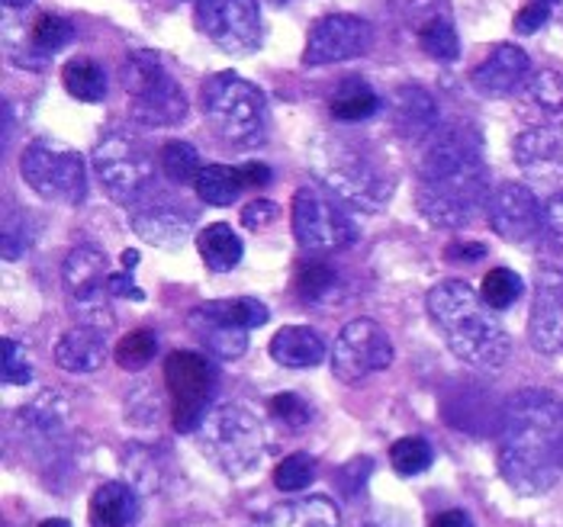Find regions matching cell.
I'll return each instance as SVG.
<instances>
[{"label": "cell", "mask_w": 563, "mask_h": 527, "mask_svg": "<svg viewBox=\"0 0 563 527\" xmlns=\"http://www.w3.org/2000/svg\"><path fill=\"white\" fill-rule=\"evenodd\" d=\"M197 197L210 206H229L239 200V193L245 190V180L239 168H229V165H207L197 183H194Z\"/></svg>", "instance_id": "f546056e"}, {"label": "cell", "mask_w": 563, "mask_h": 527, "mask_svg": "<svg viewBox=\"0 0 563 527\" xmlns=\"http://www.w3.org/2000/svg\"><path fill=\"white\" fill-rule=\"evenodd\" d=\"M426 309L448 351L457 360L477 370H499L509 360L512 341L496 318V309L486 306V300L464 280H444L432 287Z\"/></svg>", "instance_id": "3957f363"}, {"label": "cell", "mask_w": 563, "mask_h": 527, "mask_svg": "<svg viewBox=\"0 0 563 527\" xmlns=\"http://www.w3.org/2000/svg\"><path fill=\"white\" fill-rule=\"evenodd\" d=\"M62 81L65 90L75 97V100H85V103H100L107 97V75L97 61L90 58H71L62 71Z\"/></svg>", "instance_id": "1f68e13d"}, {"label": "cell", "mask_w": 563, "mask_h": 527, "mask_svg": "<svg viewBox=\"0 0 563 527\" xmlns=\"http://www.w3.org/2000/svg\"><path fill=\"white\" fill-rule=\"evenodd\" d=\"M531 345L541 354L563 351V270L541 264L534 270V303L528 315Z\"/></svg>", "instance_id": "2e32d148"}, {"label": "cell", "mask_w": 563, "mask_h": 527, "mask_svg": "<svg viewBox=\"0 0 563 527\" xmlns=\"http://www.w3.org/2000/svg\"><path fill=\"white\" fill-rule=\"evenodd\" d=\"M93 168H97L103 190L117 203L139 200L145 193V187L152 183V171H155L148 148L130 132L103 135L93 148Z\"/></svg>", "instance_id": "ba28073f"}, {"label": "cell", "mask_w": 563, "mask_h": 527, "mask_svg": "<svg viewBox=\"0 0 563 527\" xmlns=\"http://www.w3.org/2000/svg\"><path fill=\"white\" fill-rule=\"evenodd\" d=\"M339 508L325 495H309L300 502L277 505L271 512V527H339Z\"/></svg>", "instance_id": "4316f807"}, {"label": "cell", "mask_w": 563, "mask_h": 527, "mask_svg": "<svg viewBox=\"0 0 563 527\" xmlns=\"http://www.w3.org/2000/svg\"><path fill=\"white\" fill-rule=\"evenodd\" d=\"M165 380L172 390L174 408L172 422L174 431L190 435L200 431L203 418L210 415V395H213V367L203 354L197 351H174L165 360Z\"/></svg>", "instance_id": "9c48e42d"}, {"label": "cell", "mask_w": 563, "mask_h": 527, "mask_svg": "<svg viewBox=\"0 0 563 527\" xmlns=\"http://www.w3.org/2000/svg\"><path fill=\"white\" fill-rule=\"evenodd\" d=\"M3 3H7V7H26L30 0H3Z\"/></svg>", "instance_id": "f5cc1de1"}, {"label": "cell", "mask_w": 563, "mask_h": 527, "mask_svg": "<svg viewBox=\"0 0 563 527\" xmlns=\"http://www.w3.org/2000/svg\"><path fill=\"white\" fill-rule=\"evenodd\" d=\"M190 332L200 338L203 348L222 357V360H239L242 354L249 351V328L235 325L222 303H203L187 315Z\"/></svg>", "instance_id": "ffe728a7"}, {"label": "cell", "mask_w": 563, "mask_h": 527, "mask_svg": "<svg viewBox=\"0 0 563 527\" xmlns=\"http://www.w3.org/2000/svg\"><path fill=\"white\" fill-rule=\"evenodd\" d=\"M409 26L416 30V40L426 55H432L438 61H454L461 55V40L451 23L448 0H412Z\"/></svg>", "instance_id": "ac0fdd59"}, {"label": "cell", "mask_w": 563, "mask_h": 527, "mask_svg": "<svg viewBox=\"0 0 563 527\" xmlns=\"http://www.w3.org/2000/svg\"><path fill=\"white\" fill-rule=\"evenodd\" d=\"M548 13H551V7H544V3H528V7H521L519 13H516V33L521 36H531V33H538L544 23H548Z\"/></svg>", "instance_id": "7bdbcfd3"}, {"label": "cell", "mask_w": 563, "mask_h": 527, "mask_svg": "<svg viewBox=\"0 0 563 527\" xmlns=\"http://www.w3.org/2000/svg\"><path fill=\"white\" fill-rule=\"evenodd\" d=\"M516 161L534 183L563 187V123L521 132L516 138Z\"/></svg>", "instance_id": "e0dca14e"}, {"label": "cell", "mask_w": 563, "mask_h": 527, "mask_svg": "<svg viewBox=\"0 0 563 527\" xmlns=\"http://www.w3.org/2000/svg\"><path fill=\"white\" fill-rule=\"evenodd\" d=\"M271 357L280 367L306 370V367H316V363L325 360V341L306 325H284L271 338Z\"/></svg>", "instance_id": "d4e9b609"}, {"label": "cell", "mask_w": 563, "mask_h": 527, "mask_svg": "<svg viewBox=\"0 0 563 527\" xmlns=\"http://www.w3.org/2000/svg\"><path fill=\"white\" fill-rule=\"evenodd\" d=\"M544 225L554 238L563 242V193H554L548 203H544Z\"/></svg>", "instance_id": "bcb514c9"}, {"label": "cell", "mask_w": 563, "mask_h": 527, "mask_svg": "<svg viewBox=\"0 0 563 527\" xmlns=\"http://www.w3.org/2000/svg\"><path fill=\"white\" fill-rule=\"evenodd\" d=\"M197 248H200V258L210 270L225 273L232 270L235 264L242 261V238L225 225V222H213L200 232L197 238Z\"/></svg>", "instance_id": "83f0119b"}, {"label": "cell", "mask_w": 563, "mask_h": 527, "mask_svg": "<svg viewBox=\"0 0 563 527\" xmlns=\"http://www.w3.org/2000/svg\"><path fill=\"white\" fill-rule=\"evenodd\" d=\"M444 258H448V261H461V264L483 261V258H486V245H479V242H457V245H448Z\"/></svg>", "instance_id": "f6af8a7d"}, {"label": "cell", "mask_w": 563, "mask_h": 527, "mask_svg": "<svg viewBox=\"0 0 563 527\" xmlns=\"http://www.w3.org/2000/svg\"><path fill=\"white\" fill-rule=\"evenodd\" d=\"M528 90L541 110H548V113H561L563 110V78L558 71H538Z\"/></svg>", "instance_id": "f35d334b"}, {"label": "cell", "mask_w": 563, "mask_h": 527, "mask_svg": "<svg viewBox=\"0 0 563 527\" xmlns=\"http://www.w3.org/2000/svg\"><path fill=\"white\" fill-rule=\"evenodd\" d=\"M390 463L399 476H419L432 467V444L426 438H402L390 447Z\"/></svg>", "instance_id": "e575fe53"}, {"label": "cell", "mask_w": 563, "mask_h": 527, "mask_svg": "<svg viewBox=\"0 0 563 527\" xmlns=\"http://www.w3.org/2000/svg\"><path fill=\"white\" fill-rule=\"evenodd\" d=\"M239 171H242V180H245V187H267V183H271V168H267V165H261V161L242 165Z\"/></svg>", "instance_id": "c3c4849f"}, {"label": "cell", "mask_w": 563, "mask_h": 527, "mask_svg": "<svg viewBox=\"0 0 563 527\" xmlns=\"http://www.w3.org/2000/svg\"><path fill=\"white\" fill-rule=\"evenodd\" d=\"M62 280H65V293H68L75 312L90 328L103 332L113 322V315L107 309V293H110L107 255L93 245L71 248L65 264H62Z\"/></svg>", "instance_id": "30bf717a"}, {"label": "cell", "mask_w": 563, "mask_h": 527, "mask_svg": "<svg viewBox=\"0 0 563 527\" xmlns=\"http://www.w3.org/2000/svg\"><path fill=\"white\" fill-rule=\"evenodd\" d=\"M486 210H489V222H493L496 235L512 242V245H531L548 228L544 225V206L521 183H503L489 197Z\"/></svg>", "instance_id": "9a60e30c"}, {"label": "cell", "mask_w": 563, "mask_h": 527, "mask_svg": "<svg viewBox=\"0 0 563 527\" xmlns=\"http://www.w3.org/2000/svg\"><path fill=\"white\" fill-rule=\"evenodd\" d=\"M203 113L210 130L235 148H255L267 135V103L252 81L222 71L203 88Z\"/></svg>", "instance_id": "5b68a950"}, {"label": "cell", "mask_w": 563, "mask_h": 527, "mask_svg": "<svg viewBox=\"0 0 563 527\" xmlns=\"http://www.w3.org/2000/svg\"><path fill=\"white\" fill-rule=\"evenodd\" d=\"M110 293L113 296H123V300H145V293L132 283L130 273H110Z\"/></svg>", "instance_id": "7dc6e473"}, {"label": "cell", "mask_w": 563, "mask_h": 527, "mask_svg": "<svg viewBox=\"0 0 563 527\" xmlns=\"http://www.w3.org/2000/svg\"><path fill=\"white\" fill-rule=\"evenodd\" d=\"M563 402L548 390H519L499 422V473L519 495H541L561 480Z\"/></svg>", "instance_id": "7a4b0ae2"}, {"label": "cell", "mask_w": 563, "mask_h": 527, "mask_svg": "<svg viewBox=\"0 0 563 527\" xmlns=\"http://www.w3.org/2000/svg\"><path fill=\"white\" fill-rule=\"evenodd\" d=\"M30 380H33V367H30L26 351L13 338H3V383L26 386Z\"/></svg>", "instance_id": "ab89813d"}, {"label": "cell", "mask_w": 563, "mask_h": 527, "mask_svg": "<svg viewBox=\"0 0 563 527\" xmlns=\"http://www.w3.org/2000/svg\"><path fill=\"white\" fill-rule=\"evenodd\" d=\"M132 228L142 242L155 248H180L194 235V216L177 206H148L135 213Z\"/></svg>", "instance_id": "603a6c76"}, {"label": "cell", "mask_w": 563, "mask_h": 527, "mask_svg": "<svg viewBox=\"0 0 563 527\" xmlns=\"http://www.w3.org/2000/svg\"><path fill=\"white\" fill-rule=\"evenodd\" d=\"M486 183L479 132L467 123L444 126L429 138L419 161V213L441 228L467 225L486 200Z\"/></svg>", "instance_id": "6da1fadb"}, {"label": "cell", "mask_w": 563, "mask_h": 527, "mask_svg": "<svg viewBox=\"0 0 563 527\" xmlns=\"http://www.w3.org/2000/svg\"><path fill=\"white\" fill-rule=\"evenodd\" d=\"M264 425L242 405H219L200 425V447L229 476L252 473L264 457Z\"/></svg>", "instance_id": "8992f818"}, {"label": "cell", "mask_w": 563, "mask_h": 527, "mask_svg": "<svg viewBox=\"0 0 563 527\" xmlns=\"http://www.w3.org/2000/svg\"><path fill=\"white\" fill-rule=\"evenodd\" d=\"M123 264H126V267H135V264H139V255H135V251H126V258H123Z\"/></svg>", "instance_id": "816d5d0a"}, {"label": "cell", "mask_w": 563, "mask_h": 527, "mask_svg": "<svg viewBox=\"0 0 563 527\" xmlns=\"http://www.w3.org/2000/svg\"><path fill=\"white\" fill-rule=\"evenodd\" d=\"M531 75V58L528 52L519 45H496L489 52L486 61H479L471 75L474 88L486 97H506L512 90H519L525 85V78Z\"/></svg>", "instance_id": "44dd1931"}, {"label": "cell", "mask_w": 563, "mask_h": 527, "mask_svg": "<svg viewBox=\"0 0 563 527\" xmlns=\"http://www.w3.org/2000/svg\"><path fill=\"white\" fill-rule=\"evenodd\" d=\"M40 527H71V525H68L65 518H48V522H43Z\"/></svg>", "instance_id": "f907efd6"}, {"label": "cell", "mask_w": 563, "mask_h": 527, "mask_svg": "<svg viewBox=\"0 0 563 527\" xmlns=\"http://www.w3.org/2000/svg\"><path fill=\"white\" fill-rule=\"evenodd\" d=\"M107 360V341L103 332L81 325V328H68L58 341H55V363L68 373H93L100 370Z\"/></svg>", "instance_id": "cb8c5ba5"}, {"label": "cell", "mask_w": 563, "mask_h": 527, "mask_svg": "<svg viewBox=\"0 0 563 527\" xmlns=\"http://www.w3.org/2000/svg\"><path fill=\"white\" fill-rule=\"evenodd\" d=\"M271 415H274V418H280V422H284V425H290V428H303L312 412H309V405H306L300 395L280 393L271 399Z\"/></svg>", "instance_id": "60d3db41"}, {"label": "cell", "mask_w": 563, "mask_h": 527, "mask_svg": "<svg viewBox=\"0 0 563 527\" xmlns=\"http://www.w3.org/2000/svg\"><path fill=\"white\" fill-rule=\"evenodd\" d=\"M132 116L152 130L177 126L187 116V97L168 71H158L145 88L132 93Z\"/></svg>", "instance_id": "d6986e66"}, {"label": "cell", "mask_w": 563, "mask_h": 527, "mask_svg": "<svg viewBox=\"0 0 563 527\" xmlns=\"http://www.w3.org/2000/svg\"><path fill=\"white\" fill-rule=\"evenodd\" d=\"M20 175L48 203H65V206L85 203L87 171L75 148L36 138L20 158Z\"/></svg>", "instance_id": "52a82bcc"}, {"label": "cell", "mask_w": 563, "mask_h": 527, "mask_svg": "<svg viewBox=\"0 0 563 527\" xmlns=\"http://www.w3.org/2000/svg\"><path fill=\"white\" fill-rule=\"evenodd\" d=\"M290 220H294L297 242L309 251H335V248H345L357 238L354 222L347 220L329 197H322L309 187H300L294 193Z\"/></svg>", "instance_id": "4fadbf2b"}, {"label": "cell", "mask_w": 563, "mask_h": 527, "mask_svg": "<svg viewBox=\"0 0 563 527\" xmlns=\"http://www.w3.org/2000/svg\"><path fill=\"white\" fill-rule=\"evenodd\" d=\"M277 220V206L271 203V200H252L245 210H242V225H249V228H267L271 222Z\"/></svg>", "instance_id": "ee69618b"}, {"label": "cell", "mask_w": 563, "mask_h": 527, "mask_svg": "<svg viewBox=\"0 0 563 527\" xmlns=\"http://www.w3.org/2000/svg\"><path fill=\"white\" fill-rule=\"evenodd\" d=\"M225 309V315L235 322V325H242V328H261L264 322H267V309L258 300H252V296H239V300H229V303H222Z\"/></svg>", "instance_id": "b9f144b4"}, {"label": "cell", "mask_w": 563, "mask_h": 527, "mask_svg": "<svg viewBox=\"0 0 563 527\" xmlns=\"http://www.w3.org/2000/svg\"><path fill=\"white\" fill-rule=\"evenodd\" d=\"M316 175L339 200L364 213L387 206L393 193V177L384 171V165H377V158L345 138H329L316 152Z\"/></svg>", "instance_id": "277c9868"}, {"label": "cell", "mask_w": 563, "mask_h": 527, "mask_svg": "<svg viewBox=\"0 0 563 527\" xmlns=\"http://www.w3.org/2000/svg\"><path fill=\"white\" fill-rule=\"evenodd\" d=\"M297 293L309 306H322V303H339L342 300V277L335 267L325 261H309L300 267L297 277Z\"/></svg>", "instance_id": "f1b7e54d"}, {"label": "cell", "mask_w": 563, "mask_h": 527, "mask_svg": "<svg viewBox=\"0 0 563 527\" xmlns=\"http://www.w3.org/2000/svg\"><path fill=\"white\" fill-rule=\"evenodd\" d=\"M155 354H158V338H155V332L152 328H139V332H130L120 345H117V363L123 367V370H142V367H148L152 360H155Z\"/></svg>", "instance_id": "d590c367"}, {"label": "cell", "mask_w": 563, "mask_h": 527, "mask_svg": "<svg viewBox=\"0 0 563 527\" xmlns=\"http://www.w3.org/2000/svg\"><path fill=\"white\" fill-rule=\"evenodd\" d=\"M197 30L229 55H249L264 40L258 0H197Z\"/></svg>", "instance_id": "8fae6325"}, {"label": "cell", "mask_w": 563, "mask_h": 527, "mask_svg": "<svg viewBox=\"0 0 563 527\" xmlns=\"http://www.w3.org/2000/svg\"><path fill=\"white\" fill-rule=\"evenodd\" d=\"M139 502L126 483H103L90 498V527H130Z\"/></svg>", "instance_id": "484cf974"}, {"label": "cell", "mask_w": 563, "mask_h": 527, "mask_svg": "<svg viewBox=\"0 0 563 527\" xmlns=\"http://www.w3.org/2000/svg\"><path fill=\"white\" fill-rule=\"evenodd\" d=\"M312 480H316V460L309 453H290L274 470V483L280 492H300Z\"/></svg>", "instance_id": "8d00e7d4"}, {"label": "cell", "mask_w": 563, "mask_h": 527, "mask_svg": "<svg viewBox=\"0 0 563 527\" xmlns=\"http://www.w3.org/2000/svg\"><path fill=\"white\" fill-rule=\"evenodd\" d=\"M393 363L390 335L374 318H354L335 338L332 370L342 383H361Z\"/></svg>", "instance_id": "7c38bea8"}, {"label": "cell", "mask_w": 563, "mask_h": 527, "mask_svg": "<svg viewBox=\"0 0 563 527\" xmlns=\"http://www.w3.org/2000/svg\"><path fill=\"white\" fill-rule=\"evenodd\" d=\"M521 293H525L521 277L516 270H509V267L489 270V273L483 277V290H479V296L486 300V306L496 309V312H499V309L516 306L521 300Z\"/></svg>", "instance_id": "d6a6232c"}, {"label": "cell", "mask_w": 563, "mask_h": 527, "mask_svg": "<svg viewBox=\"0 0 563 527\" xmlns=\"http://www.w3.org/2000/svg\"><path fill=\"white\" fill-rule=\"evenodd\" d=\"M329 110L342 123H361V120H371L380 110V97L367 88L364 81H345L332 93Z\"/></svg>", "instance_id": "4dcf8cb0"}, {"label": "cell", "mask_w": 563, "mask_h": 527, "mask_svg": "<svg viewBox=\"0 0 563 527\" xmlns=\"http://www.w3.org/2000/svg\"><path fill=\"white\" fill-rule=\"evenodd\" d=\"M162 168L174 183H197V177L203 171L200 152L190 142H168L162 148Z\"/></svg>", "instance_id": "836d02e7"}, {"label": "cell", "mask_w": 563, "mask_h": 527, "mask_svg": "<svg viewBox=\"0 0 563 527\" xmlns=\"http://www.w3.org/2000/svg\"><path fill=\"white\" fill-rule=\"evenodd\" d=\"M374 45V26L364 16L354 13H329L312 23L306 36L303 65L319 68V65H339L361 58Z\"/></svg>", "instance_id": "5bb4252c"}, {"label": "cell", "mask_w": 563, "mask_h": 527, "mask_svg": "<svg viewBox=\"0 0 563 527\" xmlns=\"http://www.w3.org/2000/svg\"><path fill=\"white\" fill-rule=\"evenodd\" d=\"M534 3H544V7H554V3H561V0H534Z\"/></svg>", "instance_id": "db71d44e"}, {"label": "cell", "mask_w": 563, "mask_h": 527, "mask_svg": "<svg viewBox=\"0 0 563 527\" xmlns=\"http://www.w3.org/2000/svg\"><path fill=\"white\" fill-rule=\"evenodd\" d=\"M429 527H474V522L464 512H441V515H434Z\"/></svg>", "instance_id": "681fc988"}, {"label": "cell", "mask_w": 563, "mask_h": 527, "mask_svg": "<svg viewBox=\"0 0 563 527\" xmlns=\"http://www.w3.org/2000/svg\"><path fill=\"white\" fill-rule=\"evenodd\" d=\"M393 126L402 138H412V142H429L434 135V123H438V106H434L432 93L416 85L409 88H399L393 93L390 103Z\"/></svg>", "instance_id": "7402d4cb"}, {"label": "cell", "mask_w": 563, "mask_h": 527, "mask_svg": "<svg viewBox=\"0 0 563 527\" xmlns=\"http://www.w3.org/2000/svg\"><path fill=\"white\" fill-rule=\"evenodd\" d=\"M71 36H75L71 23L65 16H55V13L36 16V23L30 30V40H33V45L40 52H58V48H65V45L71 43Z\"/></svg>", "instance_id": "74e56055"}]
</instances>
